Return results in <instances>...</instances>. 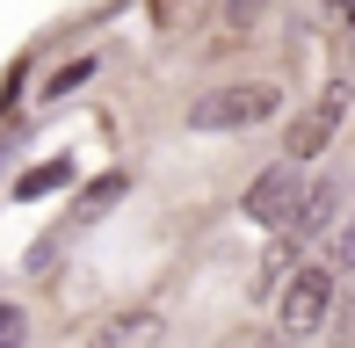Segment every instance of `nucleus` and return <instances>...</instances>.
Segmentation results:
<instances>
[{
    "mask_svg": "<svg viewBox=\"0 0 355 348\" xmlns=\"http://www.w3.org/2000/svg\"><path fill=\"white\" fill-rule=\"evenodd\" d=\"M22 334H29L22 305H0V348H22Z\"/></svg>",
    "mask_w": 355,
    "mask_h": 348,
    "instance_id": "nucleus-9",
    "label": "nucleus"
},
{
    "mask_svg": "<svg viewBox=\"0 0 355 348\" xmlns=\"http://www.w3.org/2000/svg\"><path fill=\"white\" fill-rule=\"evenodd\" d=\"M334 211H341V189L334 182H312L297 203V218H290V240H319V232H334Z\"/></svg>",
    "mask_w": 355,
    "mask_h": 348,
    "instance_id": "nucleus-6",
    "label": "nucleus"
},
{
    "mask_svg": "<svg viewBox=\"0 0 355 348\" xmlns=\"http://www.w3.org/2000/svg\"><path fill=\"white\" fill-rule=\"evenodd\" d=\"M276 102H283V94L268 87V80H239V87H225V94H203L189 123H196V131H247V123L276 116Z\"/></svg>",
    "mask_w": 355,
    "mask_h": 348,
    "instance_id": "nucleus-2",
    "label": "nucleus"
},
{
    "mask_svg": "<svg viewBox=\"0 0 355 348\" xmlns=\"http://www.w3.org/2000/svg\"><path fill=\"white\" fill-rule=\"evenodd\" d=\"M159 341H167V320H159L153 305H131V312H116V320L94 327L87 348H159Z\"/></svg>",
    "mask_w": 355,
    "mask_h": 348,
    "instance_id": "nucleus-5",
    "label": "nucleus"
},
{
    "mask_svg": "<svg viewBox=\"0 0 355 348\" xmlns=\"http://www.w3.org/2000/svg\"><path fill=\"white\" fill-rule=\"evenodd\" d=\"M123 189H131V174H102V182H94V189H87V196H80V203H73V225H94V218H102V211H109V203H116V196H123Z\"/></svg>",
    "mask_w": 355,
    "mask_h": 348,
    "instance_id": "nucleus-7",
    "label": "nucleus"
},
{
    "mask_svg": "<svg viewBox=\"0 0 355 348\" xmlns=\"http://www.w3.org/2000/svg\"><path fill=\"white\" fill-rule=\"evenodd\" d=\"M58 182H73V167H66V160H44V167L22 174V189H15V196H44V189H58Z\"/></svg>",
    "mask_w": 355,
    "mask_h": 348,
    "instance_id": "nucleus-8",
    "label": "nucleus"
},
{
    "mask_svg": "<svg viewBox=\"0 0 355 348\" xmlns=\"http://www.w3.org/2000/svg\"><path fill=\"white\" fill-rule=\"evenodd\" d=\"M297 203H304V174L290 167V160L268 167L261 182L247 189V218H254V225H290V218H297Z\"/></svg>",
    "mask_w": 355,
    "mask_h": 348,
    "instance_id": "nucleus-4",
    "label": "nucleus"
},
{
    "mask_svg": "<svg viewBox=\"0 0 355 348\" xmlns=\"http://www.w3.org/2000/svg\"><path fill=\"white\" fill-rule=\"evenodd\" d=\"M327 305H334V276H327V268H290V283L276 290V327H283V341H312L319 320H327Z\"/></svg>",
    "mask_w": 355,
    "mask_h": 348,
    "instance_id": "nucleus-1",
    "label": "nucleus"
},
{
    "mask_svg": "<svg viewBox=\"0 0 355 348\" xmlns=\"http://www.w3.org/2000/svg\"><path fill=\"white\" fill-rule=\"evenodd\" d=\"M341 116H348V80H334L327 94H319L312 109H304L297 123H290V138H283V153H290V167H304L319 146H327L334 131H341Z\"/></svg>",
    "mask_w": 355,
    "mask_h": 348,
    "instance_id": "nucleus-3",
    "label": "nucleus"
}]
</instances>
